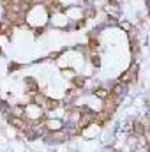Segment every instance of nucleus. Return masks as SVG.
<instances>
[{"label": "nucleus", "mask_w": 150, "mask_h": 152, "mask_svg": "<svg viewBox=\"0 0 150 152\" xmlns=\"http://www.w3.org/2000/svg\"><path fill=\"white\" fill-rule=\"evenodd\" d=\"M74 83L78 85V87H83V83H85V80H83V78H74Z\"/></svg>", "instance_id": "1"}]
</instances>
